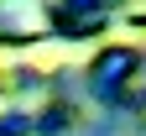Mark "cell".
I'll use <instances>...</instances> for the list:
<instances>
[{"instance_id":"obj_1","label":"cell","mask_w":146,"mask_h":136,"mask_svg":"<svg viewBox=\"0 0 146 136\" xmlns=\"http://www.w3.org/2000/svg\"><path fill=\"white\" fill-rule=\"evenodd\" d=\"M78 58H89V47H36V52H31V63H36V68H47V63H78Z\"/></svg>"}]
</instances>
